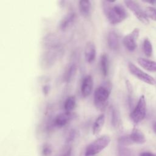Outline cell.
Masks as SVG:
<instances>
[{
  "instance_id": "cell-6",
  "label": "cell",
  "mask_w": 156,
  "mask_h": 156,
  "mask_svg": "<svg viewBox=\"0 0 156 156\" xmlns=\"http://www.w3.org/2000/svg\"><path fill=\"white\" fill-rule=\"evenodd\" d=\"M126 7L133 13L136 18L143 24L147 25L149 23V18H147L145 12L141 9L138 3L133 1L126 0L124 1Z\"/></svg>"
},
{
  "instance_id": "cell-4",
  "label": "cell",
  "mask_w": 156,
  "mask_h": 156,
  "mask_svg": "<svg viewBox=\"0 0 156 156\" xmlns=\"http://www.w3.org/2000/svg\"><path fill=\"white\" fill-rule=\"evenodd\" d=\"M146 115V102L144 95L140 96L135 107L130 114V118L134 124L141 122Z\"/></svg>"
},
{
  "instance_id": "cell-13",
  "label": "cell",
  "mask_w": 156,
  "mask_h": 156,
  "mask_svg": "<svg viewBox=\"0 0 156 156\" xmlns=\"http://www.w3.org/2000/svg\"><path fill=\"white\" fill-rule=\"evenodd\" d=\"M84 55L87 63L93 62L96 56V48L94 43L92 41H88L86 43L84 49Z\"/></svg>"
},
{
  "instance_id": "cell-33",
  "label": "cell",
  "mask_w": 156,
  "mask_h": 156,
  "mask_svg": "<svg viewBox=\"0 0 156 156\" xmlns=\"http://www.w3.org/2000/svg\"><path fill=\"white\" fill-rule=\"evenodd\" d=\"M146 2H148V3H151V4H154L156 2L155 1H146Z\"/></svg>"
},
{
  "instance_id": "cell-28",
  "label": "cell",
  "mask_w": 156,
  "mask_h": 156,
  "mask_svg": "<svg viewBox=\"0 0 156 156\" xmlns=\"http://www.w3.org/2000/svg\"><path fill=\"white\" fill-rule=\"evenodd\" d=\"M52 153V149L50 145L44 144L41 149V154L43 156H50Z\"/></svg>"
},
{
  "instance_id": "cell-32",
  "label": "cell",
  "mask_w": 156,
  "mask_h": 156,
  "mask_svg": "<svg viewBox=\"0 0 156 156\" xmlns=\"http://www.w3.org/2000/svg\"><path fill=\"white\" fill-rule=\"evenodd\" d=\"M153 130H154V133L156 134V122L154 123V124L153 126Z\"/></svg>"
},
{
  "instance_id": "cell-27",
  "label": "cell",
  "mask_w": 156,
  "mask_h": 156,
  "mask_svg": "<svg viewBox=\"0 0 156 156\" xmlns=\"http://www.w3.org/2000/svg\"><path fill=\"white\" fill-rule=\"evenodd\" d=\"M118 152L119 156H131L130 150L124 146H120L118 148Z\"/></svg>"
},
{
  "instance_id": "cell-22",
  "label": "cell",
  "mask_w": 156,
  "mask_h": 156,
  "mask_svg": "<svg viewBox=\"0 0 156 156\" xmlns=\"http://www.w3.org/2000/svg\"><path fill=\"white\" fill-rule=\"evenodd\" d=\"M76 105V100L74 96H68L64 102V109L65 112H72Z\"/></svg>"
},
{
  "instance_id": "cell-16",
  "label": "cell",
  "mask_w": 156,
  "mask_h": 156,
  "mask_svg": "<svg viewBox=\"0 0 156 156\" xmlns=\"http://www.w3.org/2000/svg\"><path fill=\"white\" fill-rule=\"evenodd\" d=\"M79 9L81 15L84 18H89L92 12L91 1L89 0H81L79 2Z\"/></svg>"
},
{
  "instance_id": "cell-31",
  "label": "cell",
  "mask_w": 156,
  "mask_h": 156,
  "mask_svg": "<svg viewBox=\"0 0 156 156\" xmlns=\"http://www.w3.org/2000/svg\"><path fill=\"white\" fill-rule=\"evenodd\" d=\"M71 149L69 148V149H68L66 151V152H65V153H64V154H63L62 156H71Z\"/></svg>"
},
{
  "instance_id": "cell-25",
  "label": "cell",
  "mask_w": 156,
  "mask_h": 156,
  "mask_svg": "<svg viewBox=\"0 0 156 156\" xmlns=\"http://www.w3.org/2000/svg\"><path fill=\"white\" fill-rule=\"evenodd\" d=\"M118 143L122 146L130 145L133 143L130 139V135H124L119 137L118 138Z\"/></svg>"
},
{
  "instance_id": "cell-30",
  "label": "cell",
  "mask_w": 156,
  "mask_h": 156,
  "mask_svg": "<svg viewBox=\"0 0 156 156\" xmlns=\"http://www.w3.org/2000/svg\"><path fill=\"white\" fill-rule=\"evenodd\" d=\"M140 156H156V155L152 154V153H151V152H143V153H141L140 155Z\"/></svg>"
},
{
  "instance_id": "cell-20",
  "label": "cell",
  "mask_w": 156,
  "mask_h": 156,
  "mask_svg": "<svg viewBox=\"0 0 156 156\" xmlns=\"http://www.w3.org/2000/svg\"><path fill=\"white\" fill-rule=\"evenodd\" d=\"M137 62L144 69L151 72H156V62L141 57L138 58Z\"/></svg>"
},
{
  "instance_id": "cell-12",
  "label": "cell",
  "mask_w": 156,
  "mask_h": 156,
  "mask_svg": "<svg viewBox=\"0 0 156 156\" xmlns=\"http://www.w3.org/2000/svg\"><path fill=\"white\" fill-rule=\"evenodd\" d=\"M93 84V78L91 75H87L83 77L80 87L81 93L83 97H88L91 94Z\"/></svg>"
},
{
  "instance_id": "cell-1",
  "label": "cell",
  "mask_w": 156,
  "mask_h": 156,
  "mask_svg": "<svg viewBox=\"0 0 156 156\" xmlns=\"http://www.w3.org/2000/svg\"><path fill=\"white\" fill-rule=\"evenodd\" d=\"M101 3L104 13L111 24L121 23L127 18V12L120 4L109 1H102Z\"/></svg>"
},
{
  "instance_id": "cell-9",
  "label": "cell",
  "mask_w": 156,
  "mask_h": 156,
  "mask_svg": "<svg viewBox=\"0 0 156 156\" xmlns=\"http://www.w3.org/2000/svg\"><path fill=\"white\" fill-rule=\"evenodd\" d=\"M76 117V115L73 112H64L57 114L52 121V126L61 128L67 125L71 120Z\"/></svg>"
},
{
  "instance_id": "cell-18",
  "label": "cell",
  "mask_w": 156,
  "mask_h": 156,
  "mask_svg": "<svg viewBox=\"0 0 156 156\" xmlns=\"http://www.w3.org/2000/svg\"><path fill=\"white\" fill-rule=\"evenodd\" d=\"M100 68L101 71L104 77H107L109 73L110 62L108 55L104 53L101 55L100 58Z\"/></svg>"
},
{
  "instance_id": "cell-7",
  "label": "cell",
  "mask_w": 156,
  "mask_h": 156,
  "mask_svg": "<svg viewBox=\"0 0 156 156\" xmlns=\"http://www.w3.org/2000/svg\"><path fill=\"white\" fill-rule=\"evenodd\" d=\"M128 69L130 73L139 80L149 85H154L155 80L153 77L137 67L132 62H129Z\"/></svg>"
},
{
  "instance_id": "cell-5",
  "label": "cell",
  "mask_w": 156,
  "mask_h": 156,
  "mask_svg": "<svg viewBox=\"0 0 156 156\" xmlns=\"http://www.w3.org/2000/svg\"><path fill=\"white\" fill-rule=\"evenodd\" d=\"M62 49H45L41 57V64L43 68H48L53 66L59 58Z\"/></svg>"
},
{
  "instance_id": "cell-8",
  "label": "cell",
  "mask_w": 156,
  "mask_h": 156,
  "mask_svg": "<svg viewBox=\"0 0 156 156\" xmlns=\"http://www.w3.org/2000/svg\"><path fill=\"white\" fill-rule=\"evenodd\" d=\"M140 34L138 28H135L131 32L124 36L122 43L124 47L129 51H133L137 47V40Z\"/></svg>"
},
{
  "instance_id": "cell-17",
  "label": "cell",
  "mask_w": 156,
  "mask_h": 156,
  "mask_svg": "<svg viewBox=\"0 0 156 156\" xmlns=\"http://www.w3.org/2000/svg\"><path fill=\"white\" fill-rule=\"evenodd\" d=\"M77 67L75 63H71L68 65L65 70L63 76L64 81L67 83H70L74 78L77 73Z\"/></svg>"
},
{
  "instance_id": "cell-2",
  "label": "cell",
  "mask_w": 156,
  "mask_h": 156,
  "mask_svg": "<svg viewBox=\"0 0 156 156\" xmlns=\"http://www.w3.org/2000/svg\"><path fill=\"white\" fill-rule=\"evenodd\" d=\"M111 90L112 85L109 82H104L96 89L94 93V102L98 109L103 110L107 106Z\"/></svg>"
},
{
  "instance_id": "cell-11",
  "label": "cell",
  "mask_w": 156,
  "mask_h": 156,
  "mask_svg": "<svg viewBox=\"0 0 156 156\" xmlns=\"http://www.w3.org/2000/svg\"><path fill=\"white\" fill-rule=\"evenodd\" d=\"M77 20V14L74 12H69L60 21L59 28L62 31H66L71 28L76 23Z\"/></svg>"
},
{
  "instance_id": "cell-10",
  "label": "cell",
  "mask_w": 156,
  "mask_h": 156,
  "mask_svg": "<svg viewBox=\"0 0 156 156\" xmlns=\"http://www.w3.org/2000/svg\"><path fill=\"white\" fill-rule=\"evenodd\" d=\"M43 44L45 49H62L60 39L55 34H49L43 39Z\"/></svg>"
},
{
  "instance_id": "cell-23",
  "label": "cell",
  "mask_w": 156,
  "mask_h": 156,
  "mask_svg": "<svg viewBox=\"0 0 156 156\" xmlns=\"http://www.w3.org/2000/svg\"><path fill=\"white\" fill-rule=\"evenodd\" d=\"M143 51L144 54L149 57L152 54V46L151 41L148 39H145L143 42Z\"/></svg>"
},
{
  "instance_id": "cell-14",
  "label": "cell",
  "mask_w": 156,
  "mask_h": 156,
  "mask_svg": "<svg viewBox=\"0 0 156 156\" xmlns=\"http://www.w3.org/2000/svg\"><path fill=\"white\" fill-rule=\"evenodd\" d=\"M110 112L111 124L113 127L118 130L121 129L122 121L118 109L115 105H112L110 108Z\"/></svg>"
},
{
  "instance_id": "cell-34",
  "label": "cell",
  "mask_w": 156,
  "mask_h": 156,
  "mask_svg": "<svg viewBox=\"0 0 156 156\" xmlns=\"http://www.w3.org/2000/svg\"><path fill=\"white\" fill-rule=\"evenodd\" d=\"M85 156H93V155H85Z\"/></svg>"
},
{
  "instance_id": "cell-3",
  "label": "cell",
  "mask_w": 156,
  "mask_h": 156,
  "mask_svg": "<svg viewBox=\"0 0 156 156\" xmlns=\"http://www.w3.org/2000/svg\"><path fill=\"white\" fill-rule=\"evenodd\" d=\"M110 137L108 135H102L87 146L85 150V155H94L104 149L110 142Z\"/></svg>"
},
{
  "instance_id": "cell-15",
  "label": "cell",
  "mask_w": 156,
  "mask_h": 156,
  "mask_svg": "<svg viewBox=\"0 0 156 156\" xmlns=\"http://www.w3.org/2000/svg\"><path fill=\"white\" fill-rule=\"evenodd\" d=\"M108 47L112 51H116L119 46V38L118 34L114 30L108 32L107 37Z\"/></svg>"
},
{
  "instance_id": "cell-26",
  "label": "cell",
  "mask_w": 156,
  "mask_h": 156,
  "mask_svg": "<svg viewBox=\"0 0 156 156\" xmlns=\"http://www.w3.org/2000/svg\"><path fill=\"white\" fill-rule=\"evenodd\" d=\"M76 135H77V131L75 129H72L70 130H69L66 137V141H65L66 143L69 144L71 142H72L76 137Z\"/></svg>"
},
{
  "instance_id": "cell-29",
  "label": "cell",
  "mask_w": 156,
  "mask_h": 156,
  "mask_svg": "<svg viewBox=\"0 0 156 156\" xmlns=\"http://www.w3.org/2000/svg\"><path fill=\"white\" fill-rule=\"evenodd\" d=\"M42 91H43V93L44 95H46L48 94L49 93V91H50V87L49 85H45L42 88Z\"/></svg>"
},
{
  "instance_id": "cell-24",
  "label": "cell",
  "mask_w": 156,
  "mask_h": 156,
  "mask_svg": "<svg viewBox=\"0 0 156 156\" xmlns=\"http://www.w3.org/2000/svg\"><path fill=\"white\" fill-rule=\"evenodd\" d=\"M148 18L156 21V8L154 7H147L144 10Z\"/></svg>"
},
{
  "instance_id": "cell-21",
  "label": "cell",
  "mask_w": 156,
  "mask_h": 156,
  "mask_svg": "<svg viewBox=\"0 0 156 156\" xmlns=\"http://www.w3.org/2000/svg\"><path fill=\"white\" fill-rule=\"evenodd\" d=\"M105 120V116L104 113L99 115L94 122L93 126V133L94 135H98L101 132Z\"/></svg>"
},
{
  "instance_id": "cell-19",
  "label": "cell",
  "mask_w": 156,
  "mask_h": 156,
  "mask_svg": "<svg viewBox=\"0 0 156 156\" xmlns=\"http://www.w3.org/2000/svg\"><path fill=\"white\" fill-rule=\"evenodd\" d=\"M130 137L133 143H135L143 144L146 142V138L144 133L136 127H134L132 129L130 134Z\"/></svg>"
}]
</instances>
